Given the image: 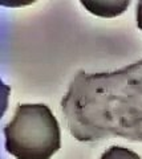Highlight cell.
I'll return each mask as SVG.
<instances>
[{
  "label": "cell",
  "mask_w": 142,
  "mask_h": 159,
  "mask_svg": "<svg viewBox=\"0 0 142 159\" xmlns=\"http://www.w3.org/2000/svg\"><path fill=\"white\" fill-rule=\"evenodd\" d=\"M78 142L117 137L142 142V60L113 72H78L61 99Z\"/></svg>",
  "instance_id": "1"
},
{
  "label": "cell",
  "mask_w": 142,
  "mask_h": 159,
  "mask_svg": "<svg viewBox=\"0 0 142 159\" xmlns=\"http://www.w3.org/2000/svg\"><path fill=\"white\" fill-rule=\"evenodd\" d=\"M6 150L16 159H51L61 147V130L45 103H20L4 126Z\"/></svg>",
  "instance_id": "2"
},
{
  "label": "cell",
  "mask_w": 142,
  "mask_h": 159,
  "mask_svg": "<svg viewBox=\"0 0 142 159\" xmlns=\"http://www.w3.org/2000/svg\"><path fill=\"white\" fill-rule=\"evenodd\" d=\"M81 4L93 15L114 17L125 12L130 6V0H81Z\"/></svg>",
  "instance_id": "3"
},
{
  "label": "cell",
  "mask_w": 142,
  "mask_h": 159,
  "mask_svg": "<svg viewBox=\"0 0 142 159\" xmlns=\"http://www.w3.org/2000/svg\"><path fill=\"white\" fill-rule=\"evenodd\" d=\"M100 159H142L138 154L122 146H110Z\"/></svg>",
  "instance_id": "4"
},
{
  "label": "cell",
  "mask_w": 142,
  "mask_h": 159,
  "mask_svg": "<svg viewBox=\"0 0 142 159\" xmlns=\"http://www.w3.org/2000/svg\"><path fill=\"white\" fill-rule=\"evenodd\" d=\"M135 17H137V27L142 31V0L137 4V11H135Z\"/></svg>",
  "instance_id": "5"
}]
</instances>
